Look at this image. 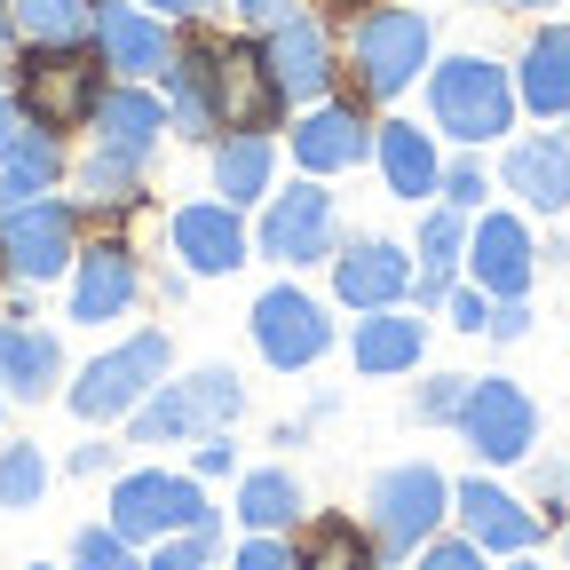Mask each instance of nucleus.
Returning <instances> with one entry per match:
<instances>
[{
	"mask_svg": "<svg viewBox=\"0 0 570 570\" xmlns=\"http://www.w3.org/2000/svg\"><path fill=\"white\" fill-rule=\"evenodd\" d=\"M198 523H223L206 508L198 475H175V468H127L111 483V531L135 539V547H159L167 531H198Z\"/></svg>",
	"mask_w": 570,
	"mask_h": 570,
	"instance_id": "9",
	"label": "nucleus"
},
{
	"mask_svg": "<svg viewBox=\"0 0 570 570\" xmlns=\"http://www.w3.org/2000/svg\"><path fill=\"white\" fill-rule=\"evenodd\" d=\"M325 9H365V0H325Z\"/></svg>",
	"mask_w": 570,
	"mask_h": 570,
	"instance_id": "52",
	"label": "nucleus"
},
{
	"mask_svg": "<svg viewBox=\"0 0 570 570\" xmlns=\"http://www.w3.org/2000/svg\"><path fill=\"white\" fill-rule=\"evenodd\" d=\"M56 381H63V341L48 325H32L24 309L0 317V396L40 404V396H56Z\"/></svg>",
	"mask_w": 570,
	"mask_h": 570,
	"instance_id": "26",
	"label": "nucleus"
},
{
	"mask_svg": "<svg viewBox=\"0 0 570 570\" xmlns=\"http://www.w3.org/2000/svg\"><path fill=\"white\" fill-rule=\"evenodd\" d=\"M515 104L539 119H570V24H539L515 56Z\"/></svg>",
	"mask_w": 570,
	"mask_h": 570,
	"instance_id": "29",
	"label": "nucleus"
},
{
	"mask_svg": "<svg viewBox=\"0 0 570 570\" xmlns=\"http://www.w3.org/2000/svg\"><path fill=\"white\" fill-rule=\"evenodd\" d=\"M294 570H381V547L373 531H356L348 515H317L294 547Z\"/></svg>",
	"mask_w": 570,
	"mask_h": 570,
	"instance_id": "33",
	"label": "nucleus"
},
{
	"mask_svg": "<svg viewBox=\"0 0 570 570\" xmlns=\"http://www.w3.org/2000/svg\"><path fill=\"white\" fill-rule=\"evenodd\" d=\"M142 9H151V17H167V24H206L214 9H223V0H142Z\"/></svg>",
	"mask_w": 570,
	"mask_h": 570,
	"instance_id": "45",
	"label": "nucleus"
},
{
	"mask_svg": "<svg viewBox=\"0 0 570 570\" xmlns=\"http://www.w3.org/2000/svg\"><path fill=\"white\" fill-rule=\"evenodd\" d=\"M104 88H111V71L96 63V48H24L9 96L24 104L32 127L71 135V127H88V119H96V96H104Z\"/></svg>",
	"mask_w": 570,
	"mask_h": 570,
	"instance_id": "4",
	"label": "nucleus"
},
{
	"mask_svg": "<svg viewBox=\"0 0 570 570\" xmlns=\"http://www.w3.org/2000/svg\"><path fill=\"white\" fill-rule=\"evenodd\" d=\"M436 198L460 206V214H483V206H491V167H483V159H452L444 183H436Z\"/></svg>",
	"mask_w": 570,
	"mask_h": 570,
	"instance_id": "38",
	"label": "nucleus"
},
{
	"mask_svg": "<svg viewBox=\"0 0 570 570\" xmlns=\"http://www.w3.org/2000/svg\"><path fill=\"white\" fill-rule=\"evenodd\" d=\"M428 119L436 135H452L460 151H483V142L515 135V71L491 56H436L428 63Z\"/></svg>",
	"mask_w": 570,
	"mask_h": 570,
	"instance_id": "1",
	"label": "nucleus"
},
{
	"mask_svg": "<svg viewBox=\"0 0 570 570\" xmlns=\"http://www.w3.org/2000/svg\"><path fill=\"white\" fill-rule=\"evenodd\" d=\"M468 223H475V214H460V206H444V198L420 214V238H412V262H420L412 302H420V309H444L452 277L468 269Z\"/></svg>",
	"mask_w": 570,
	"mask_h": 570,
	"instance_id": "27",
	"label": "nucleus"
},
{
	"mask_svg": "<svg viewBox=\"0 0 570 570\" xmlns=\"http://www.w3.org/2000/svg\"><path fill=\"white\" fill-rule=\"evenodd\" d=\"M238 468V452H230V436L214 428V436H198V475H230Z\"/></svg>",
	"mask_w": 570,
	"mask_h": 570,
	"instance_id": "46",
	"label": "nucleus"
},
{
	"mask_svg": "<svg viewBox=\"0 0 570 570\" xmlns=\"http://www.w3.org/2000/svg\"><path fill=\"white\" fill-rule=\"evenodd\" d=\"M111 468V444H80V452H71V475H104Z\"/></svg>",
	"mask_w": 570,
	"mask_h": 570,
	"instance_id": "48",
	"label": "nucleus"
},
{
	"mask_svg": "<svg viewBox=\"0 0 570 570\" xmlns=\"http://www.w3.org/2000/svg\"><path fill=\"white\" fill-rule=\"evenodd\" d=\"M0 40H17V32H9V0H0Z\"/></svg>",
	"mask_w": 570,
	"mask_h": 570,
	"instance_id": "51",
	"label": "nucleus"
},
{
	"mask_svg": "<svg viewBox=\"0 0 570 570\" xmlns=\"http://www.w3.org/2000/svg\"><path fill=\"white\" fill-rule=\"evenodd\" d=\"M285 151H294L302 175H348L373 159V119H365V104H341V96L302 104L285 119Z\"/></svg>",
	"mask_w": 570,
	"mask_h": 570,
	"instance_id": "14",
	"label": "nucleus"
},
{
	"mask_svg": "<svg viewBox=\"0 0 570 570\" xmlns=\"http://www.w3.org/2000/svg\"><path fill=\"white\" fill-rule=\"evenodd\" d=\"M167 246H175V269H183V277H230V269L254 254V230H246L238 206L190 198V206L167 214Z\"/></svg>",
	"mask_w": 570,
	"mask_h": 570,
	"instance_id": "15",
	"label": "nucleus"
},
{
	"mask_svg": "<svg viewBox=\"0 0 570 570\" xmlns=\"http://www.w3.org/2000/svg\"><path fill=\"white\" fill-rule=\"evenodd\" d=\"M88 48H96V63L111 71V80H142V88H159V71H167V56H175V24H167V17H151L142 0H96Z\"/></svg>",
	"mask_w": 570,
	"mask_h": 570,
	"instance_id": "13",
	"label": "nucleus"
},
{
	"mask_svg": "<svg viewBox=\"0 0 570 570\" xmlns=\"http://www.w3.org/2000/svg\"><path fill=\"white\" fill-rule=\"evenodd\" d=\"M508 570H547V562H531V554H515V562H508Z\"/></svg>",
	"mask_w": 570,
	"mask_h": 570,
	"instance_id": "50",
	"label": "nucleus"
},
{
	"mask_svg": "<svg viewBox=\"0 0 570 570\" xmlns=\"http://www.w3.org/2000/svg\"><path fill=\"white\" fill-rule=\"evenodd\" d=\"M159 96H167V127H175L183 142H214V135H223V96H214V40H206V32L175 40V56H167V71H159Z\"/></svg>",
	"mask_w": 570,
	"mask_h": 570,
	"instance_id": "20",
	"label": "nucleus"
},
{
	"mask_svg": "<svg viewBox=\"0 0 570 570\" xmlns=\"http://www.w3.org/2000/svg\"><path fill=\"white\" fill-rule=\"evenodd\" d=\"M246 333L262 348V365H277V373H309L333 348V317H325L317 294H302V285H269V294L246 309Z\"/></svg>",
	"mask_w": 570,
	"mask_h": 570,
	"instance_id": "12",
	"label": "nucleus"
},
{
	"mask_svg": "<svg viewBox=\"0 0 570 570\" xmlns=\"http://www.w3.org/2000/svg\"><path fill=\"white\" fill-rule=\"evenodd\" d=\"M63 175H71V151H63V135H56V127H24V135H17V151H9V167H0V206L48 198Z\"/></svg>",
	"mask_w": 570,
	"mask_h": 570,
	"instance_id": "30",
	"label": "nucleus"
},
{
	"mask_svg": "<svg viewBox=\"0 0 570 570\" xmlns=\"http://www.w3.org/2000/svg\"><path fill=\"white\" fill-rule=\"evenodd\" d=\"M460 404H468V373H436L412 389V420H460Z\"/></svg>",
	"mask_w": 570,
	"mask_h": 570,
	"instance_id": "39",
	"label": "nucleus"
},
{
	"mask_svg": "<svg viewBox=\"0 0 570 570\" xmlns=\"http://www.w3.org/2000/svg\"><path fill=\"white\" fill-rule=\"evenodd\" d=\"M452 515V483L428 468V460H404V468H381L365 483V531L381 554H420L436 539V523Z\"/></svg>",
	"mask_w": 570,
	"mask_h": 570,
	"instance_id": "5",
	"label": "nucleus"
},
{
	"mask_svg": "<svg viewBox=\"0 0 570 570\" xmlns=\"http://www.w3.org/2000/svg\"><path fill=\"white\" fill-rule=\"evenodd\" d=\"M142 302V254L127 238H80L71 254V325H111Z\"/></svg>",
	"mask_w": 570,
	"mask_h": 570,
	"instance_id": "16",
	"label": "nucleus"
},
{
	"mask_svg": "<svg viewBox=\"0 0 570 570\" xmlns=\"http://www.w3.org/2000/svg\"><path fill=\"white\" fill-rule=\"evenodd\" d=\"M88 135L104 142V151H127V159L151 167V151L175 135V127H167V96H159V88H142V80H111V88L96 96Z\"/></svg>",
	"mask_w": 570,
	"mask_h": 570,
	"instance_id": "23",
	"label": "nucleus"
},
{
	"mask_svg": "<svg viewBox=\"0 0 570 570\" xmlns=\"http://www.w3.org/2000/svg\"><path fill=\"white\" fill-rule=\"evenodd\" d=\"M71 570H142V562H135V539H119L111 523H88L71 531Z\"/></svg>",
	"mask_w": 570,
	"mask_h": 570,
	"instance_id": "36",
	"label": "nucleus"
},
{
	"mask_svg": "<svg viewBox=\"0 0 570 570\" xmlns=\"http://www.w3.org/2000/svg\"><path fill=\"white\" fill-rule=\"evenodd\" d=\"M562 483H570V468H562Z\"/></svg>",
	"mask_w": 570,
	"mask_h": 570,
	"instance_id": "55",
	"label": "nucleus"
},
{
	"mask_svg": "<svg viewBox=\"0 0 570 570\" xmlns=\"http://www.w3.org/2000/svg\"><path fill=\"white\" fill-rule=\"evenodd\" d=\"M404 570H491L475 539H428L420 554H404Z\"/></svg>",
	"mask_w": 570,
	"mask_h": 570,
	"instance_id": "40",
	"label": "nucleus"
},
{
	"mask_svg": "<svg viewBox=\"0 0 570 570\" xmlns=\"http://www.w3.org/2000/svg\"><path fill=\"white\" fill-rule=\"evenodd\" d=\"M444 309H452V325H460V333H483V325H491V294H483V285H452Z\"/></svg>",
	"mask_w": 570,
	"mask_h": 570,
	"instance_id": "42",
	"label": "nucleus"
},
{
	"mask_svg": "<svg viewBox=\"0 0 570 570\" xmlns=\"http://www.w3.org/2000/svg\"><path fill=\"white\" fill-rule=\"evenodd\" d=\"M452 428L483 468H523L531 444H539V404L499 373H468V404H460Z\"/></svg>",
	"mask_w": 570,
	"mask_h": 570,
	"instance_id": "10",
	"label": "nucleus"
},
{
	"mask_svg": "<svg viewBox=\"0 0 570 570\" xmlns=\"http://www.w3.org/2000/svg\"><path fill=\"white\" fill-rule=\"evenodd\" d=\"M96 0H9V32L17 48H88Z\"/></svg>",
	"mask_w": 570,
	"mask_h": 570,
	"instance_id": "32",
	"label": "nucleus"
},
{
	"mask_svg": "<svg viewBox=\"0 0 570 570\" xmlns=\"http://www.w3.org/2000/svg\"><path fill=\"white\" fill-rule=\"evenodd\" d=\"M206 175H214V198L246 214V206H262L277 190V142L262 127H223L206 142Z\"/></svg>",
	"mask_w": 570,
	"mask_h": 570,
	"instance_id": "25",
	"label": "nucleus"
},
{
	"mask_svg": "<svg viewBox=\"0 0 570 570\" xmlns=\"http://www.w3.org/2000/svg\"><path fill=\"white\" fill-rule=\"evenodd\" d=\"M302 483L285 475V468H254V475H238V523L246 531H294L302 523Z\"/></svg>",
	"mask_w": 570,
	"mask_h": 570,
	"instance_id": "34",
	"label": "nucleus"
},
{
	"mask_svg": "<svg viewBox=\"0 0 570 570\" xmlns=\"http://www.w3.org/2000/svg\"><path fill=\"white\" fill-rule=\"evenodd\" d=\"M499 190H515V206H531V214H570V127L508 135V151H499Z\"/></svg>",
	"mask_w": 570,
	"mask_h": 570,
	"instance_id": "19",
	"label": "nucleus"
},
{
	"mask_svg": "<svg viewBox=\"0 0 570 570\" xmlns=\"http://www.w3.org/2000/svg\"><path fill=\"white\" fill-rule=\"evenodd\" d=\"M373 167H381L389 198L428 206V198H436V183H444L436 127H420V119H381V127H373Z\"/></svg>",
	"mask_w": 570,
	"mask_h": 570,
	"instance_id": "24",
	"label": "nucleus"
},
{
	"mask_svg": "<svg viewBox=\"0 0 570 570\" xmlns=\"http://www.w3.org/2000/svg\"><path fill=\"white\" fill-rule=\"evenodd\" d=\"M452 515H460V531H468L483 554H531V547L547 539V523L523 508L508 483H491V475L452 483Z\"/></svg>",
	"mask_w": 570,
	"mask_h": 570,
	"instance_id": "21",
	"label": "nucleus"
},
{
	"mask_svg": "<svg viewBox=\"0 0 570 570\" xmlns=\"http://www.w3.org/2000/svg\"><path fill=\"white\" fill-rule=\"evenodd\" d=\"M167 365H175V341H167L159 325H142V333L111 341L96 365H80V381H71L63 396H71V412H80V420H127L142 396L167 381Z\"/></svg>",
	"mask_w": 570,
	"mask_h": 570,
	"instance_id": "6",
	"label": "nucleus"
},
{
	"mask_svg": "<svg viewBox=\"0 0 570 570\" xmlns=\"http://www.w3.org/2000/svg\"><path fill=\"white\" fill-rule=\"evenodd\" d=\"M348 356H356L365 381H396V373H412L428 356V317H412L404 302L396 309H365L356 333H348Z\"/></svg>",
	"mask_w": 570,
	"mask_h": 570,
	"instance_id": "28",
	"label": "nucleus"
},
{
	"mask_svg": "<svg viewBox=\"0 0 570 570\" xmlns=\"http://www.w3.org/2000/svg\"><path fill=\"white\" fill-rule=\"evenodd\" d=\"M491 9H499V0H491Z\"/></svg>",
	"mask_w": 570,
	"mask_h": 570,
	"instance_id": "56",
	"label": "nucleus"
},
{
	"mask_svg": "<svg viewBox=\"0 0 570 570\" xmlns=\"http://www.w3.org/2000/svg\"><path fill=\"white\" fill-rule=\"evenodd\" d=\"M483 333H491V341H523V333H531V302H523V294H515V302H491V325H483Z\"/></svg>",
	"mask_w": 570,
	"mask_h": 570,
	"instance_id": "44",
	"label": "nucleus"
},
{
	"mask_svg": "<svg viewBox=\"0 0 570 570\" xmlns=\"http://www.w3.org/2000/svg\"><path fill=\"white\" fill-rule=\"evenodd\" d=\"M262 63H269V88L285 96V111H302V104H325L333 80H341V48L325 32V17L294 9L285 24L262 32Z\"/></svg>",
	"mask_w": 570,
	"mask_h": 570,
	"instance_id": "11",
	"label": "nucleus"
},
{
	"mask_svg": "<svg viewBox=\"0 0 570 570\" xmlns=\"http://www.w3.org/2000/svg\"><path fill=\"white\" fill-rule=\"evenodd\" d=\"M468 277L483 285L491 302H515V294H531V277H539V238H531V223L523 214H475L468 223Z\"/></svg>",
	"mask_w": 570,
	"mask_h": 570,
	"instance_id": "17",
	"label": "nucleus"
},
{
	"mask_svg": "<svg viewBox=\"0 0 570 570\" xmlns=\"http://www.w3.org/2000/svg\"><path fill=\"white\" fill-rule=\"evenodd\" d=\"M32 119H24V104L17 96H0V167H9V151H17V135H24Z\"/></svg>",
	"mask_w": 570,
	"mask_h": 570,
	"instance_id": "47",
	"label": "nucleus"
},
{
	"mask_svg": "<svg viewBox=\"0 0 570 570\" xmlns=\"http://www.w3.org/2000/svg\"><path fill=\"white\" fill-rule=\"evenodd\" d=\"M71 254H80V206L71 198H24V206H0V277L17 285H48L71 277Z\"/></svg>",
	"mask_w": 570,
	"mask_h": 570,
	"instance_id": "8",
	"label": "nucleus"
},
{
	"mask_svg": "<svg viewBox=\"0 0 570 570\" xmlns=\"http://www.w3.org/2000/svg\"><path fill=\"white\" fill-rule=\"evenodd\" d=\"M214 539H223V523H198V531H167L151 547V562L142 570H214Z\"/></svg>",
	"mask_w": 570,
	"mask_h": 570,
	"instance_id": "37",
	"label": "nucleus"
},
{
	"mask_svg": "<svg viewBox=\"0 0 570 570\" xmlns=\"http://www.w3.org/2000/svg\"><path fill=\"white\" fill-rule=\"evenodd\" d=\"M412 277H420V262H412V246H389V238H348L341 254H333V302L341 309H396V302H412Z\"/></svg>",
	"mask_w": 570,
	"mask_h": 570,
	"instance_id": "18",
	"label": "nucleus"
},
{
	"mask_svg": "<svg viewBox=\"0 0 570 570\" xmlns=\"http://www.w3.org/2000/svg\"><path fill=\"white\" fill-rule=\"evenodd\" d=\"M254 246H262V262H285V269L333 262L341 254V206H333L325 175H302L294 190H269L262 223H254Z\"/></svg>",
	"mask_w": 570,
	"mask_h": 570,
	"instance_id": "7",
	"label": "nucleus"
},
{
	"mask_svg": "<svg viewBox=\"0 0 570 570\" xmlns=\"http://www.w3.org/2000/svg\"><path fill=\"white\" fill-rule=\"evenodd\" d=\"M562 554H570V531H562Z\"/></svg>",
	"mask_w": 570,
	"mask_h": 570,
	"instance_id": "53",
	"label": "nucleus"
},
{
	"mask_svg": "<svg viewBox=\"0 0 570 570\" xmlns=\"http://www.w3.org/2000/svg\"><path fill=\"white\" fill-rule=\"evenodd\" d=\"M428 63H436V24L420 9H356V24H348L356 104H396L412 80H428Z\"/></svg>",
	"mask_w": 570,
	"mask_h": 570,
	"instance_id": "2",
	"label": "nucleus"
},
{
	"mask_svg": "<svg viewBox=\"0 0 570 570\" xmlns=\"http://www.w3.org/2000/svg\"><path fill=\"white\" fill-rule=\"evenodd\" d=\"M499 9H554V0H499Z\"/></svg>",
	"mask_w": 570,
	"mask_h": 570,
	"instance_id": "49",
	"label": "nucleus"
},
{
	"mask_svg": "<svg viewBox=\"0 0 570 570\" xmlns=\"http://www.w3.org/2000/svg\"><path fill=\"white\" fill-rule=\"evenodd\" d=\"M48 499V452L40 444H0V508L24 515Z\"/></svg>",
	"mask_w": 570,
	"mask_h": 570,
	"instance_id": "35",
	"label": "nucleus"
},
{
	"mask_svg": "<svg viewBox=\"0 0 570 570\" xmlns=\"http://www.w3.org/2000/svg\"><path fill=\"white\" fill-rule=\"evenodd\" d=\"M214 96H223V127H285V96L269 88L262 40H214Z\"/></svg>",
	"mask_w": 570,
	"mask_h": 570,
	"instance_id": "22",
	"label": "nucleus"
},
{
	"mask_svg": "<svg viewBox=\"0 0 570 570\" xmlns=\"http://www.w3.org/2000/svg\"><path fill=\"white\" fill-rule=\"evenodd\" d=\"M71 190H80V198H71L80 214H127V206L142 198V159L104 151V142H96V151H88L80 167H71Z\"/></svg>",
	"mask_w": 570,
	"mask_h": 570,
	"instance_id": "31",
	"label": "nucleus"
},
{
	"mask_svg": "<svg viewBox=\"0 0 570 570\" xmlns=\"http://www.w3.org/2000/svg\"><path fill=\"white\" fill-rule=\"evenodd\" d=\"M32 570H48V562H32Z\"/></svg>",
	"mask_w": 570,
	"mask_h": 570,
	"instance_id": "54",
	"label": "nucleus"
},
{
	"mask_svg": "<svg viewBox=\"0 0 570 570\" xmlns=\"http://www.w3.org/2000/svg\"><path fill=\"white\" fill-rule=\"evenodd\" d=\"M230 570H294V547H285L277 531H246V547H238Z\"/></svg>",
	"mask_w": 570,
	"mask_h": 570,
	"instance_id": "41",
	"label": "nucleus"
},
{
	"mask_svg": "<svg viewBox=\"0 0 570 570\" xmlns=\"http://www.w3.org/2000/svg\"><path fill=\"white\" fill-rule=\"evenodd\" d=\"M230 17H238V32H269V24H285V17H294V0H230Z\"/></svg>",
	"mask_w": 570,
	"mask_h": 570,
	"instance_id": "43",
	"label": "nucleus"
},
{
	"mask_svg": "<svg viewBox=\"0 0 570 570\" xmlns=\"http://www.w3.org/2000/svg\"><path fill=\"white\" fill-rule=\"evenodd\" d=\"M238 412H246L238 373L230 365H198L190 381H159L151 396H142L127 412V436L135 444H198V436H214V428H230Z\"/></svg>",
	"mask_w": 570,
	"mask_h": 570,
	"instance_id": "3",
	"label": "nucleus"
}]
</instances>
